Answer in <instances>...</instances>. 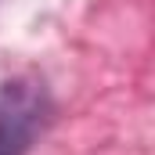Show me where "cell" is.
I'll return each mask as SVG.
<instances>
[{"mask_svg":"<svg viewBox=\"0 0 155 155\" xmlns=\"http://www.w3.org/2000/svg\"><path fill=\"white\" fill-rule=\"evenodd\" d=\"M51 112L47 90L36 79L0 83V155H25Z\"/></svg>","mask_w":155,"mask_h":155,"instance_id":"cell-1","label":"cell"}]
</instances>
